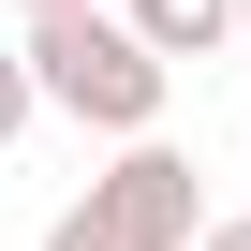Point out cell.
I'll use <instances>...</instances> for the list:
<instances>
[{
    "label": "cell",
    "mask_w": 251,
    "mask_h": 251,
    "mask_svg": "<svg viewBox=\"0 0 251 251\" xmlns=\"http://www.w3.org/2000/svg\"><path fill=\"white\" fill-rule=\"evenodd\" d=\"M30 45V89H45V118H74V133H163V103H177V59L118 15V0H45V15L15 30Z\"/></svg>",
    "instance_id": "1"
},
{
    "label": "cell",
    "mask_w": 251,
    "mask_h": 251,
    "mask_svg": "<svg viewBox=\"0 0 251 251\" xmlns=\"http://www.w3.org/2000/svg\"><path fill=\"white\" fill-rule=\"evenodd\" d=\"M74 207H89L118 251H192V236H207V163L163 148V133H118V163H103Z\"/></svg>",
    "instance_id": "2"
},
{
    "label": "cell",
    "mask_w": 251,
    "mask_h": 251,
    "mask_svg": "<svg viewBox=\"0 0 251 251\" xmlns=\"http://www.w3.org/2000/svg\"><path fill=\"white\" fill-rule=\"evenodd\" d=\"M118 15H133L163 59H222V45H236V0H118Z\"/></svg>",
    "instance_id": "3"
},
{
    "label": "cell",
    "mask_w": 251,
    "mask_h": 251,
    "mask_svg": "<svg viewBox=\"0 0 251 251\" xmlns=\"http://www.w3.org/2000/svg\"><path fill=\"white\" fill-rule=\"evenodd\" d=\"M30 118H45V89H30V45H0V148H15Z\"/></svg>",
    "instance_id": "4"
},
{
    "label": "cell",
    "mask_w": 251,
    "mask_h": 251,
    "mask_svg": "<svg viewBox=\"0 0 251 251\" xmlns=\"http://www.w3.org/2000/svg\"><path fill=\"white\" fill-rule=\"evenodd\" d=\"M45 251H118V236H103L89 207H59V222H45Z\"/></svg>",
    "instance_id": "5"
},
{
    "label": "cell",
    "mask_w": 251,
    "mask_h": 251,
    "mask_svg": "<svg viewBox=\"0 0 251 251\" xmlns=\"http://www.w3.org/2000/svg\"><path fill=\"white\" fill-rule=\"evenodd\" d=\"M192 251H251V207H236V222H207V236H192Z\"/></svg>",
    "instance_id": "6"
},
{
    "label": "cell",
    "mask_w": 251,
    "mask_h": 251,
    "mask_svg": "<svg viewBox=\"0 0 251 251\" xmlns=\"http://www.w3.org/2000/svg\"><path fill=\"white\" fill-rule=\"evenodd\" d=\"M236 45H251V0H236Z\"/></svg>",
    "instance_id": "7"
},
{
    "label": "cell",
    "mask_w": 251,
    "mask_h": 251,
    "mask_svg": "<svg viewBox=\"0 0 251 251\" xmlns=\"http://www.w3.org/2000/svg\"><path fill=\"white\" fill-rule=\"evenodd\" d=\"M15 15H45V0H15Z\"/></svg>",
    "instance_id": "8"
}]
</instances>
